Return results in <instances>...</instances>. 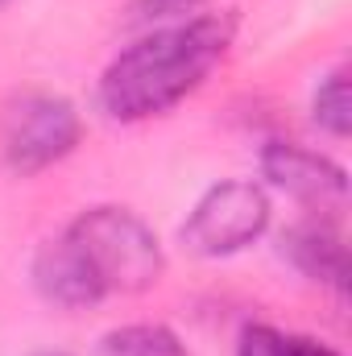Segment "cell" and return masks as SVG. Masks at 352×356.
<instances>
[{
    "label": "cell",
    "mask_w": 352,
    "mask_h": 356,
    "mask_svg": "<svg viewBox=\"0 0 352 356\" xmlns=\"http://www.w3.org/2000/svg\"><path fill=\"white\" fill-rule=\"evenodd\" d=\"M166 273L158 232L120 203L79 211L58 236L42 241L29 282L58 311H88L112 294H145Z\"/></svg>",
    "instance_id": "obj_1"
},
{
    "label": "cell",
    "mask_w": 352,
    "mask_h": 356,
    "mask_svg": "<svg viewBox=\"0 0 352 356\" xmlns=\"http://www.w3.org/2000/svg\"><path fill=\"white\" fill-rule=\"evenodd\" d=\"M237 25V13H195L175 25L145 29L104 67L95 88L99 108L120 124L166 116L228 58Z\"/></svg>",
    "instance_id": "obj_2"
},
{
    "label": "cell",
    "mask_w": 352,
    "mask_h": 356,
    "mask_svg": "<svg viewBox=\"0 0 352 356\" xmlns=\"http://www.w3.org/2000/svg\"><path fill=\"white\" fill-rule=\"evenodd\" d=\"M83 141V116L63 91H13L0 112V154L13 175L29 178L50 170Z\"/></svg>",
    "instance_id": "obj_3"
},
{
    "label": "cell",
    "mask_w": 352,
    "mask_h": 356,
    "mask_svg": "<svg viewBox=\"0 0 352 356\" xmlns=\"http://www.w3.org/2000/svg\"><path fill=\"white\" fill-rule=\"evenodd\" d=\"M269 211L273 207L262 182L220 178L195 199V207L178 228V241L195 257H232L253 241H262V232L269 228Z\"/></svg>",
    "instance_id": "obj_4"
},
{
    "label": "cell",
    "mask_w": 352,
    "mask_h": 356,
    "mask_svg": "<svg viewBox=\"0 0 352 356\" xmlns=\"http://www.w3.org/2000/svg\"><path fill=\"white\" fill-rule=\"evenodd\" d=\"M262 175L269 186L307 203L315 216L336 211L349 199V170L336 158L307 149L298 141H269L262 149Z\"/></svg>",
    "instance_id": "obj_5"
},
{
    "label": "cell",
    "mask_w": 352,
    "mask_h": 356,
    "mask_svg": "<svg viewBox=\"0 0 352 356\" xmlns=\"http://www.w3.org/2000/svg\"><path fill=\"white\" fill-rule=\"evenodd\" d=\"M282 257L303 277L344 294L349 290V241L332 216H311L282 236Z\"/></svg>",
    "instance_id": "obj_6"
},
{
    "label": "cell",
    "mask_w": 352,
    "mask_h": 356,
    "mask_svg": "<svg viewBox=\"0 0 352 356\" xmlns=\"http://www.w3.org/2000/svg\"><path fill=\"white\" fill-rule=\"evenodd\" d=\"M99 356H191L166 323H125L99 340Z\"/></svg>",
    "instance_id": "obj_7"
},
{
    "label": "cell",
    "mask_w": 352,
    "mask_h": 356,
    "mask_svg": "<svg viewBox=\"0 0 352 356\" xmlns=\"http://www.w3.org/2000/svg\"><path fill=\"white\" fill-rule=\"evenodd\" d=\"M311 120L328 133V137H336V141H344L352 133V83H349V67H336V71H328L315 91H311Z\"/></svg>",
    "instance_id": "obj_8"
},
{
    "label": "cell",
    "mask_w": 352,
    "mask_h": 356,
    "mask_svg": "<svg viewBox=\"0 0 352 356\" xmlns=\"http://www.w3.org/2000/svg\"><path fill=\"white\" fill-rule=\"evenodd\" d=\"M237 356H340L315 336L282 332L273 323H245L237 336Z\"/></svg>",
    "instance_id": "obj_9"
},
{
    "label": "cell",
    "mask_w": 352,
    "mask_h": 356,
    "mask_svg": "<svg viewBox=\"0 0 352 356\" xmlns=\"http://www.w3.org/2000/svg\"><path fill=\"white\" fill-rule=\"evenodd\" d=\"M207 0H133L129 4V25H145V29H158V25H175L186 21L203 8Z\"/></svg>",
    "instance_id": "obj_10"
},
{
    "label": "cell",
    "mask_w": 352,
    "mask_h": 356,
    "mask_svg": "<svg viewBox=\"0 0 352 356\" xmlns=\"http://www.w3.org/2000/svg\"><path fill=\"white\" fill-rule=\"evenodd\" d=\"M29 356H71V353H29Z\"/></svg>",
    "instance_id": "obj_11"
},
{
    "label": "cell",
    "mask_w": 352,
    "mask_h": 356,
    "mask_svg": "<svg viewBox=\"0 0 352 356\" xmlns=\"http://www.w3.org/2000/svg\"><path fill=\"white\" fill-rule=\"evenodd\" d=\"M0 4H4V0H0Z\"/></svg>",
    "instance_id": "obj_12"
}]
</instances>
